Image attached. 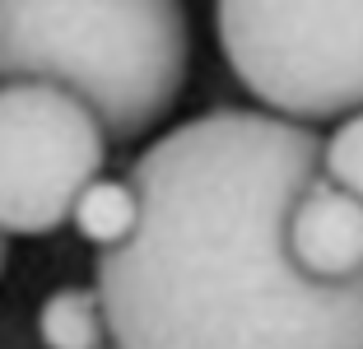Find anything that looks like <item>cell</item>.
<instances>
[{"instance_id": "cell-5", "label": "cell", "mask_w": 363, "mask_h": 349, "mask_svg": "<svg viewBox=\"0 0 363 349\" xmlns=\"http://www.w3.org/2000/svg\"><path fill=\"white\" fill-rule=\"evenodd\" d=\"M289 252L317 279H350L363 270V201L326 172L303 187L289 210Z\"/></svg>"}, {"instance_id": "cell-7", "label": "cell", "mask_w": 363, "mask_h": 349, "mask_svg": "<svg viewBox=\"0 0 363 349\" xmlns=\"http://www.w3.org/2000/svg\"><path fill=\"white\" fill-rule=\"evenodd\" d=\"M135 219H140V196L130 177H94L70 210V223L94 247H117L135 228Z\"/></svg>"}, {"instance_id": "cell-1", "label": "cell", "mask_w": 363, "mask_h": 349, "mask_svg": "<svg viewBox=\"0 0 363 349\" xmlns=\"http://www.w3.org/2000/svg\"><path fill=\"white\" fill-rule=\"evenodd\" d=\"M126 177L140 219L94 256L121 349H363V270L317 279L289 252V210L321 177L317 126L214 107Z\"/></svg>"}, {"instance_id": "cell-8", "label": "cell", "mask_w": 363, "mask_h": 349, "mask_svg": "<svg viewBox=\"0 0 363 349\" xmlns=\"http://www.w3.org/2000/svg\"><path fill=\"white\" fill-rule=\"evenodd\" d=\"M321 172L363 201V107L340 116L331 135H321Z\"/></svg>"}, {"instance_id": "cell-4", "label": "cell", "mask_w": 363, "mask_h": 349, "mask_svg": "<svg viewBox=\"0 0 363 349\" xmlns=\"http://www.w3.org/2000/svg\"><path fill=\"white\" fill-rule=\"evenodd\" d=\"M107 126L79 94L47 79L0 84V233H56L79 191L103 177Z\"/></svg>"}, {"instance_id": "cell-3", "label": "cell", "mask_w": 363, "mask_h": 349, "mask_svg": "<svg viewBox=\"0 0 363 349\" xmlns=\"http://www.w3.org/2000/svg\"><path fill=\"white\" fill-rule=\"evenodd\" d=\"M214 28L266 112L317 126L363 107V0H214Z\"/></svg>"}, {"instance_id": "cell-6", "label": "cell", "mask_w": 363, "mask_h": 349, "mask_svg": "<svg viewBox=\"0 0 363 349\" xmlns=\"http://www.w3.org/2000/svg\"><path fill=\"white\" fill-rule=\"evenodd\" d=\"M38 336L47 349H121L98 289H56L38 312Z\"/></svg>"}, {"instance_id": "cell-9", "label": "cell", "mask_w": 363, "mask_h": 349, "mask_svg": "<svg viewBox=\"0 0 363 349\" xmlns=\"http://www.w3.org/2000/svg\"><path fill=\"white\" fill-rule=\"evenodd\" d=\"M5 261H10V247H5V233H0V275H5Z\"/></svg>"}, {"instance_id": "cell-2", "label": "cell", "mask_w": 363, "mask_h": 349, "mask_svg": "<svg viewBox=\"0 0 363 349\" xmlns=\"http://www.w3.org/2000/svg\"><path fill=\"white\" fill-rule=\"evenodd\" d=\"M191 70L182 0H0V84L47 79L79 94L107 140L150 135Z\"/></svg>"}]
</instances>
